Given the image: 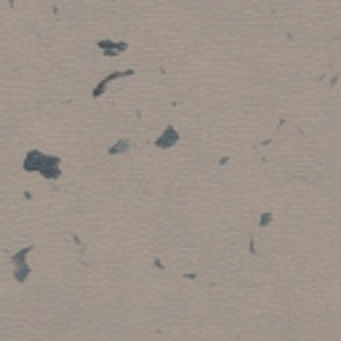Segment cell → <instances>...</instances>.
Listing matches in <instances>:
<instances>
[{
	"label": "cell",
	"mask_w": 341,
	"mask_h": 341,
	"mask_svg": "<svg viewBox=\"0 0 341 341\" xmlns=\"http://www.w3.org/2000/svg\"><path fill=\"white\" fill-rule=\"evenodd\" d=\"M37 173H40L43 179H48V181H56L59 176H61V160L56 158V155H43Z\"/></svg>",
	"instance_id": "obj_1"
},
{
	"label": "cell",
	"mask_w": 341,
	"mask_h": 341,
	"mask_svg": "<svg viewBox=\"0 0 341 341\" xmlns=\"http://www.w3.org/2000/svg\"><path fill=\"white\" fill-rule=\"evenodd\" d=\"M179 131H176L173 126H168V128H163V134L155 139V147H158V150H173L176 144H179Z\"/></svg>",
	"instance_id": "obj_2"
},
{
	"label": "cell",
	"mask_w": 341,
	"mask_h": 341,
	"mask_svg": "<svg viewBox=\"0 0 341 341\" xmlns=\"http://www.w3.org/2000/svg\"><path fill=\"white\" fill-rule=\"evenodd\" d=\"M43 155H45V152H40V150H27L24 160H21V170H27V173H37Z\"/></svg>",
	"instance_id": "obj_3"
},
{
	"label": "cell",
	"mask_w": 341,
	"mask_h": 341,
	"mask_svg": "<svg viewBox=\"0 0 341 341\" xmlns=\"http://www.w3.org/2000/svg\"><path fill=\"white\" fill-rule=\"evenodd\" d=\"M131 75H134V72H131V69H120V72H112V75H107L104 80H102V83H99L96 88H94V99H99V96H102L104 91H107V85H110V83L120 80V77H131Z\"/></svg>",
	"instance_id": "obj_4"
},
{
	"label": "cell",
	"mask_w": 341,
	"mask_h": 341,
	"mask_svg": "<svg viewBox=\"0 0 341 341\" xmlns=\"http://www.w3.org/2000/svg\"><path fill=\"white\" fill-rule=\"evenodd\" d=\"M99 51L104 53V56H118V53L128 51V43H115V40H99Z\"/></svg>",
	"instance_id": "obj_5"
},
{
	"label": "cell",
	"mask_w": 341,
	"mask_h": 341,
	"mask_svg": "<svg viewBox=\"0 0 341 341\" xmlns=\"http://www.w3.org/2000/svg\"><path fill=\"white\" fill-rule=\"evenodd\" d=\"M29 272H32V267H29L27 261H21V264H13V277H16V283H27Z\"/></svg>",
	"instance_id": "obj_6"
},
{
	"label": "cell",
	"mask_w": 341,
	"mask_h": 341,
	"mask_svg": "<svg viewBox=\"0 0 341 341\" xmlns=\"http://www.w3.org/2000/svg\"><path fill=\"white\" fill-rule=\"evenodd\" d=\"M128 150H131V139H118V142H115L107 152H110V155H123V152H128Z\"/></svg>",
	"instance_id": "obj_7"
},
{
	"label": "cell",
	"mask_w": 341,
	"mask_h": 341,
	"mask_svg": "<svg viewBox=\"0 0 341 341\" xmlns=\"http://www.w3.org/2000/svg\"><path fill=\"white\" fill-rule=\"evenodd\" d=\"M29 253H32V245H24L21 251H16V253L11 256V267H13V264H21V261H27Z\"/></svg>",
	"instance_id": "obj_8"
},
{
	"label": "cell",
	"mask_w": 341,
	"mask_h": 341,
	"mask_svg": "<svg viewBox=\"0 0 341 341\" xmlns=\"http://www.w3.org/2000/svg\"><path fill=\"white\" fill-rule=\"evenodd\" d=\"M269 224H272V213L264 211V213H261V219H259V227H269Z\"/></svg>",
	"instance_id": "obj_9"
}]
</instances>
